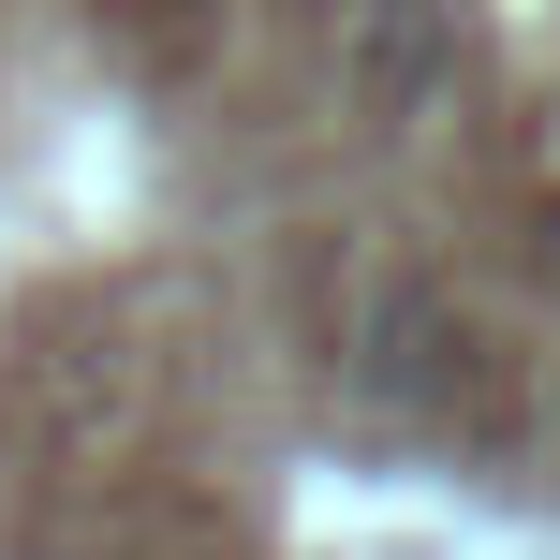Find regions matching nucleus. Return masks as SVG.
Returning <instances> with one entry per match:
<instances>
[{
    "label": "nucleus",
    "instance_id": "1",
    "mask_svg": "<svg viewBox=\"0 0 560 560\" xmlns=\"http://www.w3.org/2000/svg\"><path fill=\"white\" fill-rule=\"evenodd\" d=\"M457 74V15L443 0H369L354 15V118H413Z\"/></svg>",
    "mask_w": 560,
    "mask_h": 560
},
{
    "label": "nucleus",
    "instance_id": "2",
    "mask_svg": "<svg viewBox=\"0 0 560 560\" xmlns=\"http://www.w3.org/2000/svg\"><path fill=\"white\" fill-rule=\"evenodd\" d=\"M546 266H560V236H546Z\"/></svg>",
    "mask_w": 560,
    "mask_h": 560
}]
</instances>
